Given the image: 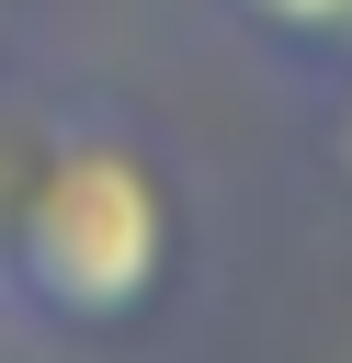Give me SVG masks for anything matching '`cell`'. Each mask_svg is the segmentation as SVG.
Returning a JSON list of instances; mask_svg holds the SVG:
<instances>
[{
	"label": "cell",
	"mask_w": 352,
	"mask_h": 363,
	"mask_svg": "<svg viewBox=\"0 0 352 363\" xmlns=\"http://www.w3.org/2000/svg\"><path fill=\"white\" fill-rule=\"evenodd\" d=\"M170 261H182L170 159L102 102L45 113L0 193V318L23 340H114L159 306Z\"/></svg>",
	"instance_id": "obj_1"
},
{
	"label": "cell",
	"mask_w": 352,
	"mask_h": 363,
	"mask_svg": "<svg viewBox=\"0 0 352 363\" xmlns=\"http://www.w3.org/2000/svg\"><path fill=\"white\" fill-rule=\"evenodd\" d=\"M250 45H273L284 68H307V79H329V68H352V0H216Z\"/></svg>",
	"instance_id": "obj_2"
},
{
	"label": "cell",
	"mask_w": 352,
	"mask_h": 363,
	"mask_svg": "<svg viewBox=\"0 0 352 363\" xmlns=\"http://www.w3.org/2000/svg\"><path fill=\"white\" fill-rule=\"evenodd\" d=\"M318 147H329V170L352 182V68H329V125H318Z\"/></svg>",
	"instance_id": "obj_3"
}]
</instances>
